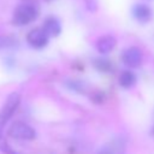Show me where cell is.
Here are the masks:
<instances>
[{
	"label": "cell",
	"instance_id": "cell-1",
	"mask_svg": "<svg viewBox=\"0 0 154 154\" xmlns=\"http://www.w3.org/2000/svg\"><path fill=\"white\" fill-rule=\"evenodd\" d=\"M38 16V10L32 4H22L18 5L12 16V22L17 26L26 25L31 22H34Z\"/></svg>",
	"mask_w": 154,
	"mask_h": 154
},
{
	"label": "cell",
	"instance_id": "cell-2",
	"mask_svg": "<svg viewBox=\"0 0 154 154\" xmlns=\"http://www.w3.org/2000/svg\"><path fill=\"white\" fill-rule=\"evenodd\" d=\"M19 102H20V95L18 93H11L7 96L5 103L2 105V107L0 109V138L2 137L5 125L7 124L10 118L13 116L16 109L18 108Z\"/></svg>",
	"mask_w": 154,
	"mask_h": 154
},
{
	"label": "cell",
	"instance_id": "cell-3",
	"mask_svg": "<svg viewBox=\"0 0 154 154\" xmlns=\"http://www.w3.org/2000/svg\"><path fill=\"white\" fill-rule=\"evenodd\" d=\"M7 134L13 137V138H17V140H25V141H30V140H34L35 136H36V132L35 130L23 123V122H14L7 130Z\"/></svg>",
	"mask_w": 154,
	"mask_h": 154
},
{
	"label": "cell",
	"instance_id": "cell-4",
	"mask_svg": "<svg viewBox=\"0 0 154 154\" xmlns=\"http://www.w3.org/2000/svg\"><path fill=\"white\" fill-rule=\"evenodd\" d=\"M26 41H28L29 46H31L32 48L41 49V48L47 46V43H48V35L43 30V28L42 29L36 28V29H32V30H30L28 32Z\"/></svg>",
	"mask_w": 154,
	"mask_h": 154
},
{
	"label": "cell",
	"instance_id": "cell-5",
	"mask_svg": "<svg viewBox=\"0 0 154 154\" xmlns=\"http://www.w3.org/2000/svg\"><path fill=\"white\" fill-rule=\"evenodd\" d=\"M122 60L128 67H137L142 63V52L137 47L126 48L122 54Z\"/></svg>",
	"mask_w": 154,
	"mask_h": 154
},
{
	"label": "cell",
	"instance_id": "cell-6",
	"mask_svg": "<svg viewBox=\"0 0 154 154\" xmlns=\"http://www.w3.org/2000/svg\"><path fill=\"white\" fill-rule=\"evenodd\" d=\"M132 16L140 23H148L153 17L152 8L146 4H136L132 7Z\"/></svg>",
	"mask_w": 154,
	"mask_h": 154
},
{
	"label": "cell",
	"instance_id": "cell-7",
	"mask_svg": "<svg viewBox=\"0 0 154 154\" xmlns=\"http://www.w3.org/2000/svg\"><path fill=\"white\" fill-rule=\"evenodd\" d=\"M117 45V40L112 35H103L97 38L96 41V49L101 54H108L113 51V48Z\"/></svg>",
	"mask_w": 154,
	"mask_h": 154
},
{
	"label": "cell",
	"instance_id": "cell-8",
	"mask_svg": "<svg viewBox=\"0 0 154 154\" xmlns=\"http://www.w3.org/2000/svg\"><path fill=\"white\" fill-rule=\"evenodd\" d=\"M43 30L47 32L48 36H58L61 32V24L58 18L48 17L43 22Z\"/></svg>",
	"mask_w": 154,
	"mask_h": 154
},
{
	"label": "cell",
	"instance_id": "cell-9",
	"mask_svg": "<svg viewBox=\"0 0 154 154\" xmlns=\"http://www.w3.org/2000/svg\"><path fill=\"white\" fill-rule=\"evenodd\" d=\"M119 84L125 88V89H129V88H132L135 84H136V76L134 72L131 71H123L119 76Z\"/></svg>",
	"mask_w": 154,
	"mask_h": 154
},
{
	"label": "cell",
	"instance_id": "cell-10",
	"mask_svg": "<svg viewBox=\"0 0 154 154\" xmlns=\"http://www.w3.org/2000/svg\"><path fill=\"white\" fill-rule=\"evenodd\" d=\"M93 64L96 67V70H99L101 72H109L112 70V64L106 58H96L93 61Z\"/></svg>",
	"mask_w": 154,
	"mask_h": 154
},
{
	"label": "cell",
	"instance_id": "cell-11",
	"mask_svg": "<svg viewBox=\"0 0 154 154\" xmlns=\"http://www.w3.org/2000/svg\"><path fill=\"white\" fill-rule=\"evenodd\" d=\"M16 41L10 36H0V48H8L14 46Z\"/></svg>",
	"mask_w": 154,
	"mask_h": 154
},
{
	"label": "cell",
	"instance_id": "cell-12",
	"mask_svg": "<svg viewBox=\"0 0 154 154\" xmlns=\"http://www.w3.org/2000/svg\"><path fill=\"white\" fill-rule=\"evenodd\" d=\"M85 7L88 11H96L97 10V0H85Z\"/></svg>",
	"mask_w": 154,
	"mask_h": 154
}]
</instances>
